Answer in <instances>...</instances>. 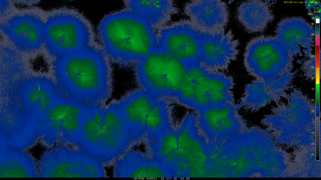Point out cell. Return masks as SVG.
Segmentation results:
<instances>
[{
    "instance_id": "cell-10",
    "label": "cell",
    "mask_w": 321,
    "mask_h": 180,
    "mask_svg": "<svg viewBox=\"0 0 321 180\" xmlns=\"http://www.w3.org/2000/svg\"><path fill=\"white\" fill-rule=\"evenodd\" d=\"M158 98L141 88L128 92L116 101L133 145L145 140L147 117Z\"/></svg>"
},
{
    "instance_id": "cell-15",
    "label": "cell",
    "mask_w": 321,
    "mask_h": 180,
    "mask_svg": "<svg viewBox=\"0 0 321 180\" xmlns=\"http://www.w3.org/2000/svg\"><path fill=\"white\" fill-rule=\"evenodd\" d=\"M125 4L126 8L155 29L164 26L177 10L171 0H127Z\"/></svg>"
},
{
    "instance_id": "cell-12",
    "label": "cell",
    "mask_w": 321,
    "mask_h": 180,
    "mask_svg": "<svg viewBox=\"0 0 321 180\" xmlns=\"http://www.w3.org/2000/svg\"><path fill=\"white\" fill-rule=\"evenodd\" d=\"M113 165L115 178H174L168 166L140 151L129 150Z\"/></svg>"
},
{
    "instance_id": "cell-7",
    "label": "cell",
    "mask_w": 321,
    "mask_h": 180,
    "mask_svg": "<svg viewBox=\"0 0 321 180\" xmlns=\"http://www.w3.org/2000/svg\"><path fill=\"white\" fill-rule=\"evenodd\" d=\"M236 105L229 103L202 109L195 113L200 133L212 141L223 140L240 134L247 130Z\"/></svg>"
},
{
    "instance_id": "cell-5",
    "label": "cell",
    "mask_w": 321,
    "mask_h": 180,
    "mask_svg": "<svg viewBox=\"0 0 321 180\" xmlns=\"http://www.w3.org/2000/svg\"><path fill=\"white\" fill-rule=\"evenodd\" d=\"M44 29L45 48L58 58L85 50L95 43L91 24L76 11L50 17Z\"/></svg>"
},
{
    "instance_id": "cell-4",
    "label": "cell",
    "mask_w": 321,
    "mask_h": 180,
    "mask_svg": "<svg viewBox=\"0 0 321 180\" xmlns=\"http://www.w3.org/2000/svg\"><path fill=\"white\" fill-rule=\"evenodd\" d=\"M187 68L177 59L156 48L134 65V73L141 88L158 98L176 101L183 85Z\"/></svg>"
},
{
    "instance_id": "cell-11",
    "label": "cell",
    "mask_w": 321,
    "mask_h": 180,
    "mask_svg": "<svg viewBox=\"0 0 321 180\" xmlns=\"http://www.w3.org/2000/svg\"><path fill=\"white\" fill-rule=\"evenodd\" d=\"M45 23L38 16L30 14L10 18L1 28L18 50L30 53L40 49L45 41Z\"/></svg>"
},
{
    "instance_id": "cell-2",
    "label": "cell",
    "mask_w": 321,
    "mask_h": 180,
    "mask_svg": "<svg viewBox=\"0 0 321 180\" xmlns=\"http://www.w3.org/2000/svg\"><path fill=\"white\" fill-rule=\"evenodd\" d=\"M155 29L126 8L104 16L98 25V33L109 60L127 67L134 66L155 49Z\"/></svg>"
},
{
    "instance_id": "cell-6",
    "label": "cell",
    "mask_w": 321,
    "mask_h": 180,
    "mask_svg": "<svg viewBox=\"0 0 321 180\" xmlns=\"http://www.w3.org/2000/svg\"><path fill=\"white\" fill-rule=\"evenodd\" d=\"M201 31L190 20H183L159 28L156 48L187 66L200 62Z\"/></svg>"
},
{
    "instance_id": "cell-13",
    "label": "cell",
    "mask_w": 321,
    "mask_h": 180,
    "mask_svg": "<svg viewBox=\"0 0 321 180\" xmlns=\"http://www.w3.org/2000/svg\"><path fill=\"white\" fill-rule=\"evenodd\" d=\"M294 76L288 71L268 85L255 79L245 86L240 103L236 105L238 108L256 111L273 102L276 103L283 98L287 99V91L292 88Z\"/></svg>"
},
{
    "instance_id": "cell-14",
    "label": "cell",
    "mask_w": 321,
    "mask_h": 180,
    "mask_svg": "<svg viewBox=\"0 0 321 180\" xmlns=\"http://www.w3.org/2000/svg\"><path fill=\"white\" fill-rule=\"evenodd\" d=\"M185 11L191 22L202 32L224 29L229 20L227 5L221 0L192 1L186 5Z\"/></svg>"
},
{
    "instance_id": "cell-1",
    "label": "cell",
    "mask_w": 321,
    "mask_h": 180,
    "mask_svg": "<svg viewBox=\"0 0 321 180\" xmlns=\"http://www.w3.org/2000/svg\"><path fill=\"white\" fill-rule=\"evenodd\" d=\"M55 71L61 78L65 99L87 107L105 103L112 92L109 60L101 46L89 48L60 57Z\"/></svg>"
},
{
    "instance_id": "cell-17",
    "label": "cell",
    "mask_w": 321,
    "mask_h": 180,
    "mask_svg": "<svg viewBox=\"0 0 321 180\" xmlns=\"http://www.w3.org/2000/svg\"><path fill=\"white\" fill-rule=\"evenodd\" d=\"M147 147L148 154L151 157L166 165L170 168L177 151V130L174 127L166 130Z\"/></svg>"
},
{
    "instance_id": "cell-8",
    "label": "cell",
    "mask_w": 321,
    "mask_h": 180,
    "mask_svg": "<svg viewBox=\"0 0 321 180\" xmlns=\"http://www.w3.org/2000/svg\"><path fill=\"white\" fill-rule=\"evenodd\" d=\"M234 85L231 76L210 70L201 64L194 80L191 109L196 113L205 108L226 103L230 98Z\"/></svg>"
},
{
    "instance_id": "cell-16",
    "label": "cell",
    "mask_w": 321,
    "mask_h": 180,
    "mask_svg": "<svg viewBox=\"0 0 321 180\" xmlns=\"http://www.w3.org/2000/svg\"><path fill=\"white\" fill-rule=\"evenodd\" d=\"M171 105L169 99L159 98L150 110L147 119L145 140L147 146L166 130L174 127Z\"/></svg>"
},
{
    "instance_id": "cell-9",
    "label": "cell",
    "mask_w": 321,
    "mask_h": 180,
    "mask_svg": "<svg viewBox=\"0 0 321 180\" xmlns=\"http://www.w3.org/2000/svg\"><path fill=\"white\" fill-rule=\"evenodd\" d=\"M231 30L224 29L212 33L201 32L200 36V62L214 71L226 70L239 53L238 40L234 38Z\"/></svg>"
},
{
    "instance_id": "cell-18",
    "label": "cell",
    "mask_w": 321,
    "mask_h": 180,
    "mask_svg": "<svg viewBox=\"0 0 321 180\" xmlns=\"http://www.w3.org/2000/svg\"><path fill=\"white\" fill-rule=\"evenodd\" d=\"M9 3L7 1H0V12L3 14L4 12L8 9L9 6Z\"/></svg>"
},
{
    "instance_id": "cell-3",
    "label": "cell",
    "mask_w": 321,
    "mask_h": 180,
    "mask_svg": "<svg viewBox=\"0 0 321 180\" xmlns=\"http://www.w3.org/2000/svg\"><path fill=\"white\" fill-rule=\"evenodd\" d=\"M130 132L117 104L91 107L86 115L78 148L105 167L114 162L133 146Z\"/></svg>"
}]
</instances>
